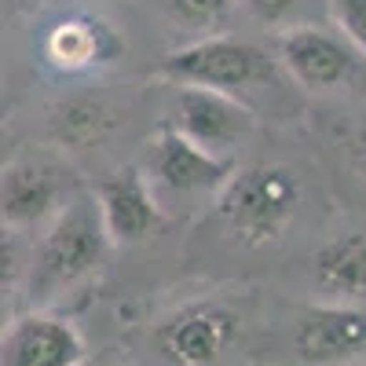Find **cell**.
<instances>
[{"mask_svg": "<svg viewBox=\"0 0 366 366\" xmlns=\"http://www.w3.org/2000/svg\"><path fill=\"white\" fill-rule=\"evenodd\" d=\"M110 249V238L99 217L96 194L77 191L66 209L51 224H44V234L37 238L29 253V274H26V297L34 308L51 312L59 297L81 290L88 279H96Z\"/></svg>", "mask_w": 366, "mask_h": 366, "instance_id": "1", "label": "cell"}, {"mask_svg": "<svg viewBox=\"0 0 366 366\" xmlns=\"http://www.w3.org/2000/svg\"><path fill=\"white\" fill-rule=\"evenodd\" d=\"M308 279L322 304H366V227H348L326 238L308 260Z\"/></svg>", "mask_w": 366, "mask_h": 366, "instance_id": "13", "label": "cell"}, {"mask_svg": "<svg viewBox=\"0 0 366 366\" xmlns=\"http://www.w3.org/2000/svg\"><path fill=\"white\" fill-rule=\"evenodd\" d=\"M4 366H88V341L74 319L29 308L4 326Z\"/></svg>", "mask_w": 366, "mask_h": 366, "instance_id": "10", "label": "cell"}, {"mask_svg": "<svg viewBox=\"0 0 366 366\" xmlns=\"http://www.w3.org/2000/svg\"><path fill=\"white\" fill-rule=\"evenodd\" d=\"M117 125V110L92 92H77V96L59 99L48 114V136L63 150H88L103 143Z\"/></svg>", "mask_w": 366, "mask_h": 366, "instance_id": "14", "label": "cell"}, {"mask_svg": "<svg viewBox=\"0 0 366 366\" xmlns=\"http://www.w3.org/2000/svg\"><path fill=\"white\" fill-rule=\"evenodd\" d=\"M234 158H220L183 136L172 121H162L147 150V176L169 194H220L234 179Z\"/></svg>", "mask_w": 366, "mask_h": 366, "instance_id": "6", "label": "cell"}, {"mask_svg": "<svg viewBox=\"0 0 366 366\" xmlns=\"http://www.w3.org/2000/svg\"><path fill=\"white\" fill-rule=\"evenodd\" d=\"M19 234L22 231H4V238H0V290H4V300L19 286H26V274H29V260L22 257Z\"/></svg>", "mask_w": 366, "mask_h": 366, "instance_id": "17", "label": "cell"}, {"mask_svg": "<svg viewBox=\"0 0 366 366\" xmlns=\"http://www.w3.org/2000/svg\"><path fill=\"white\" fill-rule=\"evenodd\" d=\"M162 11L176 26L198 29V34L212 37V34H220V26L231 15V0H162Z\"/></svg>", "mask_w": 366, "mask_h": 366, "instance_id": "15", "label": "cell"}, {"mask_svg": "<svg viewBox=\"0 0 366 366\" xmlns=\"http://www.w3.org/2000/svg\"><path fill=\"white\" fill-rule=\"evenodd\" d=\"M300 198V179L290 165L260 162L238 169L234 179L217 194V217L238 246L264 249L293 227Z\"/></svg>", "mask_w": 366, "mask_h": 366, "instance_id": "2", "label": "cell"}, {"mask_svg": "<svg viewBox=\"0 0 366 366\" xmlns=\"http://www.w3.org/2000/svg\"><path fill=\"white\" fill-rule=\"evenodd\" d=\"M366 348V312L345 304H308L293 326V352L308 366H341Z\"/></svg>", "mask_w": 366, "mask_h": 366, "instance_id": "11", "label": "cell"}, {"mask_svg": "<svg viewBox=\"0 0 366 366\" xmlns=\"http://www.w3.org/2000/svg\"><path fill=\"white\" fill-rule=\"evenodd\" d=\"M333 26L366 55V0H330Z\"/></svg>", "mask_w": 366, "mask_h": 366, "instance_id": "18", "label": "cell"}, {"mask_svg": "<svg viewBox=\"0 0 366 366\" xmlns=\"http://www.w3.org/2000/svg\"><path fill=\"white\" fill-rule=\"evenodd\" d=\"M279 74H286L279 59H271L260 44L231 34L198 37L183 48H172L158 63V77L172 88H212L234 99H242V92L274 84Z\"/></svg>", "mask_w": 366, "mask_h": 366, "instance_id": "3", "label": "cell"}, {"mask_svg": "<svg viewBox=\"0 0 366 366\" xmlns=\"http://www.w3.org/2000/svg\"><path fill=\"white\" fill-rule=\"evenodd\" d=\"M74 198L70 172L51 158H15L0 179V220L4 231H29L37 224H51Z\"/></svg>", "mask_w": 366, "mask_h": 366, "instance_id": "7", "label": "cell"}, {"mask_svg": "<svg viewBox=\"0 0 366 366\" xmlns=\"http://www.w3.org/2000/svg\"><path fill=\"white\" fill-rule=\"evenodd\" d=\"M88 366H129V362H117V359H103V362H88Z\"/></svg>", "mask_w": 366, "mask_h": 366, "instance_id": "20", "label": "cell"}, {"mask_svg": "<svg viewBox=\"0 0 366 366\" xmlns=\"http://www.w3.org/2000/svg\"><path fill=\"white\" fill-rule=\"evenodd\" d=\"M242 319L224 300H191L154 326V348L172 366H217L238 341Z\"/></svg>", "mask_w": 366, "mask_h": 366, "instance_id": "5", "label": "cell"}, {"mask_svg": "<svg viewBox=\"0 0 366 366\" xmlns=\"http://www.w3.org/2000/svg\"><path fill=\"white\" fill-rule=\"evenodd\" d=\"M125 41L103 15H66L48 26L44 34V59L63 74H92L114 66Z\"/></svg>", "mask_w": 366, "mask_h": 366, "instance_id": "12", "label": "cell"}, {"mask_svg": "<svg viewBox=\"0 0 366 366\" xmlns=\"http://www.w3.org/2000/svg\"><path fill=\"white\" fill-rule=\"evenodd\" d=\"M274 59L304 92H337L366 81V55L330 26L300 22L274 34Z\"/></svg>", "mask_w": 366, "mask_h": 366, "instance_id": "4", "label": "cell"}, {"mask_svg": "<svg viewBox=\"0 0 366 366\" xmlns=\"http://www.w3.org/2000/svg\"><path fill=\"white\" fill-rule=\"evenodd\" d=\"M92 194H96L110 246H125V249L143 246L165 224L154 183H150L147 169H139V165H121V169L107 172L103 179L92 183Z\"/></svg>", "mask_w": 366, "mask_h": 366, "instance_id": "8", "label": "cell"}, {"mask_svg": "<svg viewBox=\"0 0 366 366\" xmlns=\"http://www.w3.org/2000/svg\"><path fill=\"white\" fill-rule=\"evenodd\" d=\"M169 121L198 147L212 150L220 158H231V150L242 139L253 136L257 110L249 103L224 96V92H212V88H176V103H172Z\"/></svg>", "mask_w": 366, "mask_h": 366, "instance_id": "9", "label": "cell"}, {"mask_svg": "<svg viewBox=\"0 0 366 366\" xmlns=\"http://www.w3.org/2000/svg\"><path fill=\"white\" fill-rule=\"evenodd\" d=\"M352 158H355V165H359V172L366 176V125L355 132V139H352Z\"/></svg>", "mask_w": 366, "mask_h": 366, "instance_id": "19", "label": "cell"}, {"mask_svg": "<svg viewBox=\"0 0 366 366\" xmlns=\"http://www.w3.org/2000/svg\"><path fill=\"white\" fill-rule=\"evenodd\" d=\"M242 4L249 8V15L257 22L271 26L274 34H282V29L300 26V15L308 8V0H242Z\"/></svg>", "mask_w": 366, "mask_h": 366, "instance_id": "16", "label": "cell"}]
</instances>
